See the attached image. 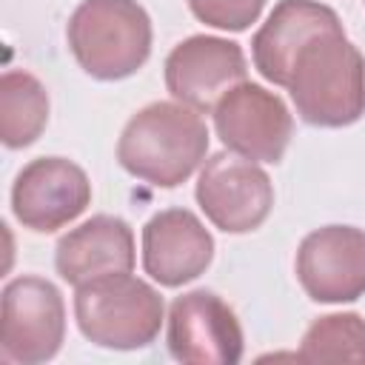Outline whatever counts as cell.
<instances>
[{
    "label": "cell",
    "mask_w": 365,
    "mask_h": 365,
    "mask_svg": "<svg viewBox=\"0 0 365 365\" xmlns=\"http://www.w3.org/2000/svg\"><path fill=\"white\" fill-rule=\"evenodd\" d=\"M208 151V128L202 117L182 106L157 100L140 108L117 140L120 165L157 188L182 185Z\"/></svg>",
    "instance_id": "cell-1"
},
{
    "label": "cell",
    "mask_w": 365,
    "mask_h": 365,
    "mask_svg": "<svg viewBox=\"0 0 365 365\" xmlns=\"http://www.w3.org/2000/svg\"><path fill=\"white\" fill-rule=\"evenodd\" d=\"M288 91L308 125L345 128L365 114V57L345 29L317 34L297 54Z\"/></svg>",
    "instance_id": "cell-2"
},
{
    "label": "cell",
    "mask_w": 365,
    "mask_h": 365,
    "mask_svg": "<svg viewBox=\"0 0 365 365\" xmlns=\"http://www.w3.org/2000/svg\"><path fill=\"white\" fill-rule=\"evenodd\" d=\"M77 66L94 80H125L151 54V17L137 0H83L66 26Z\"/></svg>",
    "instance_id": "cell-3"
},
{
    "label": "cell",
    "mask_w": 365,
    "mask_h": 365,
    "mask_svg": "<svg viewBox=\"0 0 365 365\" xmlns=\"http://www.w3.org/2000/svg\"><path fill=\"white\" fill-rule=\"evenodd\" d=\"M163 297L145 279L108 274L77 285L74 317L80 334L114 351H137L157 339L163 325Z\"/></svg>",
    "instance_id": "cell-4"
},
{
    "label": "cell",
    "mask_w": 365,
    "mask_h": 365,
    "mask_svg": "<svg viewBox=\"0 0 365 365\" xmlns=\"http://www.w3.org/2000/svg\"><path fill=\"white\" fill-rule=\"evenodd\" d=\"M66 336V305L54 282L26 274L3 288L0 351L6 362L37 365L57 356Z\"/></svg>",
    "instance_id": "cell-5"
},
{
    "label": "cell",
    "mask_w": 365,
    "mask_h": 365,
    "mask_svg": "<svg viewBox=\"0 0 365 365\" xmlns=\"http://www.w3.org/2000/svg\"><path fill=\"white\" fill-rule=\"evenodd\" d=\"M194 197L202 214L225 234H248L259 228L274 208L271 177L254 160L225 151L205 160Z\"/></svg>",
    "instance_id": "cell-6"
},
{
    "label": "cell",
    "mask_w": 365,
    "mask_h": 365,
    "mask_svg": "<svg viewBox=\"0 0 365 365\" xmlns=\"http://www.w3.org/2000/svg\"><path fill=\"white\" fill-rule=\"evenodd\" d=\"M165 342L168 354L188 365H237L245 351L242 325L234 308L205 288L174 297Z\"/></svg>",
    "instance_id": "cell-7"
},
{
    "label": "cell",
    "mask_w": 365,
    "mask_h": 365,
    "mask_svg": "<svg viewBox=\"0 0 365 365\" xmlns=\"http://www.w3.org/2000/svg\"><path fill=\"white\" fill-rule=\"evenodd\" d=\"M211 114L222 145L254 163H279L294 134V117L279 94L248 80L225 91Z\"/></svg>",
    "instance_id": "cell-8"
},
{
    "label": "cell",
    "mask_w": 365,
    "mask_h": 365,
    "mask_svg": "<svg viewBox=\"0 0 365 365\" xmlns=\"http://www.w3.org/2000/svg\"><path fill=\"white\" fill-rule=\"evenodd\" d=\"M91 202L86 171L68 157H37L20 168L11 185L17 222L37 234H51L77 220Z\"/></svg>",
    "instance_id": "cell-9"
},
{
    "label": "cell",
    "mask_w": 365,
    "mask_h": 365,
    "mask_svg": "<svg viewBox=\"0 0 365 365\" xmlns=\"http://www.w3.org/2000/svg\"><path fill=\"white\" fill-rule=\"evenodd\" d=\"M245 74L248 63L240 43L214 34H191L165 57L168 94L194 111H214L225 91L245 83Z\"/></svg>",
    "instance_id": "cell-10"
},
{
    "label": "cell",
    "mask_w": 365,
    "mask_h": 365,
    "mask_svg": "<svg viewBox=\"0 0 365 365\" xmlns=\"http://www.w3.org/2000/svg\"><path fill=\"white\" fill-rule=\"evenodd\" d=\"M297 279L314 302H354L365 294V231L325 225L297 248Z\"/></svg>",
    "instance_id": "cell-11"
},
{
    "label": "cell",
    "mask_w": 365,
    "mask_h": 365,
    "mask_svg": "<svg viewBox=\"0 0 365 365\" xmlns=\"http://www.w3.org/2000/svg\"><path fill=\"white\" fill-rule=\"evenodd\" d=\"M214 259V237L188 208L157 211L143 228V268L145 274L165 285L180 288L200 274Z\"/></svg>",
    "instance_id": "cell-12"
},
{
    "label": "cell",
    "mask_w": 365,
    "mask_h": 365,
    "mask_svg": "<svg viewBox=\"0 0 365 365\" xmlns=\"http://www.w3.org/2000/svg\"><path fill=\"white\" fill-rule=\"evenodd\" d=\"M331 29H342L331 6L317 0H279L268 20L251 37V57L257 71L268 83L288 88L297 54L317 34Z\"/></svg>",
    "instance_id": "cell-13"
},
{
    "label": "cell",
    "mask_w": 365,
    "mask_h": 365,
    "mask_svg": "<svg viewBox=\"0 0 365 365\" xmlns=\"http://www.w3.org/2000/svg\"><path fill=\"white\" fill-rule=\"evenodd\" d=\"M54 268L74 288L108 274H128L134 268L131 225L111 214L86 220L60 237L54 248Z\"/></svg>",
    "instance_id": "cell-14"
},
{
    "label": "cell",
    "mask_w": 365,
    "mask_h": 365,
    "mask_svg": "<svg viewBox=\"0 0 365 365\" xmlns=\"http://www.w3.org/2000/svg\"><path fill=\"white\" fill-rule=\"evenodd\" d=\"M48 123L46 86L23 71L11 68L0 77V140L6 148L31 145Z\"/></svg>",
    "instance_id": "cell-15"
},
{
    "label": "cell",
    "mask_w": 365,
    "mask_h": 365,
    "mask_svg": "<svg viewBox=\"0 0 365 365\" xmlns=\"http://www.w3.org/2000/svg\"><path fill=\"white\" fill-rule=\"evenodd\" d=\"M302 362H365V319L325 314L308 325L297 354Z\"/></svg>",
    "instance_id": "cell-16"
},
{
    "label": "cell",
    "mask_w": 365,
    "mask_h": 365,
    "mask_svg": "<svg viewBox=\"0 0 365 365\" xmlns=\"http://www.w3.org/2000/svg\"><path fill=\"white\" fill-rule=\"evenodd\" d=\"M191 14L222 31H245L265 9V0H188Z\"/></svg>",
    "instance_id": "cell-17"
}]
</instances>
